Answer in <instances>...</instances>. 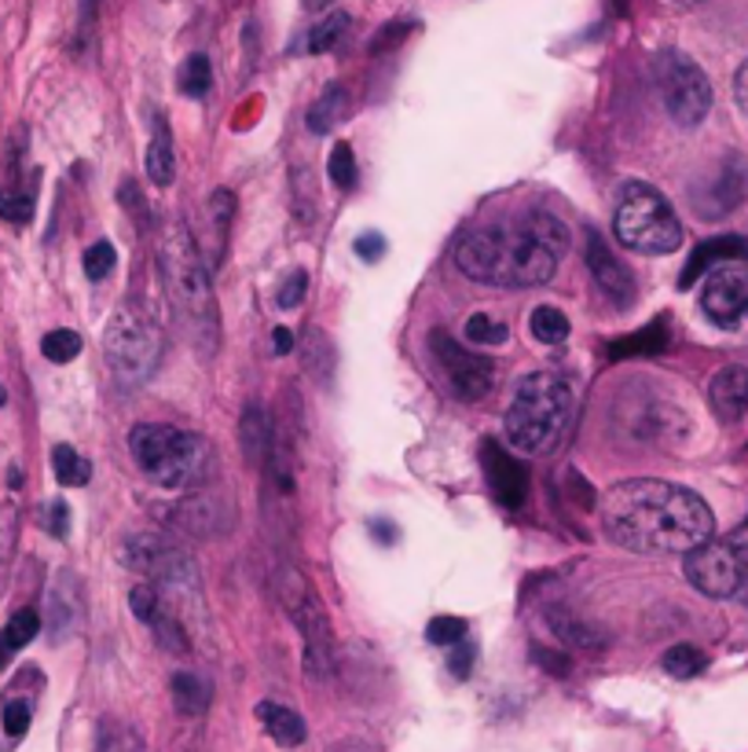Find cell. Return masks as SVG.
<instances>
[{
    "instance_id": "6da1fadb",
    "label": "cell",
    "mask_w": 748,
    "mask_h": 752,
    "mask_svg": "<svg viewBox=\"0 0 748 752\" xmlns=\"http://www.w3.org/2000/svg\"><path fill=\"white\" fill-rule=\"evenodd\" d=\"M606 536L635 555H690L712 540V507L698 493L657 477L620 482L602 496Z\"/></svg>"
},
{
    "instance_id": "7a4b0ae2",
    "label": "cell",
    "mask_w": 748,
    "mask_h": 752,
    "mask_svg": "<svg viewBox=\"0 0 748 752\" xmlns=\"http://www.w3.org/2000/svg\"><path fill=\"white\" fill-rule=\"evenodd\" d=\"M568 254V228L554 213L532 210L510 224L477 228L456 246L462 276L488 287H543Z\"/></svg>"
},
{
    "instance_id": "3957f363",
    "label": "cell",
    "mask_w": 748,
    "mask_h": 752,
    "mask_svg": "<svg viewBox=\"0 0 748 752\" xmlns=\"http://www.w3.org/2000/svg\"><path fill=\"white\" fill-rule=\"evenodd\" d=\"M158 261H162V279L165 294L173 301L176 323L187 334L195 352L214 357L220 346V316H217V298L214 284H209V268L203 254H198L192 232L173 221L158 235Z\"/></svg>"
},
{
    "instance_id": "277c9868",
    "label": "cell",
    "mask_w": 748,
    "mask_h": 752,
    "mask_svg": "<svg viewBox=\"0 0 748 752\" xmlns=\"http://www.w3.org/2000/svg\"><path fill=\"white\" fill-rule=\"evenodd\" d=\"M573 415V385L554 371H536L521 379L503 426H507L510 448H518L521 455H546L562 444Z\"/></svg>"
},
{
    "instance_id": "5b68a950",
    "label": "cell",
    "mask_w": 748,
    "mask_h": 752,
    "mask_svg": "<svg viewBox=\"0 0 748 752\" xmlns=\"http://www.w3.org/2000/svg\"><path fill=\"white\" fill-rule=\"evenodd\" d=\"M133 463L162 488H203L214 477V448L206 437L176 426L143 423L129 433Z\"/></svg>"
},
{
    "instance_id": "8992f818",
    "label": "cell",
    "mask_w": 748,
    "mask_h": 752,
    "mask_svg": "<svg viewBox=\"0 0 748 752\" xmlns=\"http://www.w3.org/2000/svg\"><path fill=\"white\" fill-rule=\"evenodd\" d=\"M613 235L620 246H628L631 254H676L682 246V224L671 203L657 187L631 181L620 187V203L613 213Z\"/></svg>"
},
{
    "instance_id": "52a82bcc",
    "label": "cell",
    "mask_w": 748,
    "mask_h": 752,
    "mask_svg": "<svg viewBox=\"0 0 748 752\" xmlns=\"http://www.w3.org/2000/svg\"><path fill=\"white\" fill-rule=\"evenodd\" d=\"M103 357L122 385H140L162 360V331L143 309L122 305L103 331Z\"/></svg>"
},
{
    "instance_id": "ba28073f",
    "label": "cell",
    "mask_w": 748,
    "mask_h": 752,
    "mask_svg": "<svg viewBox=\"0 0 748 752\" xmlns=\"http://www.w3.org/2000/svg\"><path fill=\"white\" fill-rule=\"evenodd\" d=\"M122 562L133 572L151 583L162 599H195L198 591V569L187 551H181L176 543H170L158 532H136L122 543Z\"/></svg>"
},
{
    "instance_id": "9c48e42d",
    "label": "cell",
    "mask_w": 748,
    "mask_h": 752,
    "mask_svg": "<svg viewBox=\"0 0 748 752\" xmlns=\"http://www.w3.org/2000/svg\"><path fill=\"white\" fill-rule=\"evenodd\" d=\"M279 599L287 605L294 628L301 632L304 639V672L309 679H331L334 672V632H331V621H326L320 599L312 594L309 580L301 577L298 569H283L279 572Z\"/></svg>"
},
{
    "instance_id": "30bf717a",
    "label": "cell",
    "mask_w": 748,
    "mask_h": 752,
    "mask_svg": "<svg viewBox=\"0 0 748 752\" xmlns=\"http://www.w3.org/2000/svg\"><path fill=\"white\" fill-rule=\"evenodd\" d=\"M657 85H660V100L668 118L682 125V129H693L709 118L712 111V81L709 74L682 51H664L657 62Z\"/></svg>"
},
{
    "instance_id": "8fae6325",
    "label": "cell",
    "mask_w": 748,
    "mask_h": 752,
    "mask_svg": "<svg viewBox=\"0 0 748 752\" xmlns=\"http://www.w3.org/2000/svg\"><path fill=\"white\" fill-rule=\"evenodd\" d=\"M687 580L709 599H737L745 588L748 572V543L745 540H709L698 551H690L687 562Z\"/></svg>"
},
{
    "instance_id": "7c38bea8",
    "label": "cell",
    "mask_w": 748,
    "mask_h": 752,
    "mask_svg": "<svg viewBox=\"0 0 748 752\" xmlns=\"http://www.w3.org/2000/svg\"><path fill=\"white\" fill-rule=\"evenodd\" d=\"M701 309L715 327H741L748 320V265L745 261H726L712 268L701 290Z\"/></svg>"
},
{
    "instance_id": "4fadbf2b",
    "label": "cell",
    "mask_w": 748,
    "mask_h": 752,
    "mask_svg": "<svg viewBox=\"0 0 748 752\" xmlns=\"http://www.w3.org/2000/svg\"><path fill=\"white\" fill-rule=\"evenodd\" d=\"M429 342H434V352H437V360H440V368H445L456 396H462V401H481V396L492 393L495 368H492L488 357L462 349L459 342L445 331H434V338Z\"/></svg>"
},
{
    "instance_id": "5bb4252c",
    "label": "cell",
    "mask_w": 748,
    "mask_h": 752,
    "mask_svg": "<svg viewBox=\"0 0 748 752\" xmlns=\"http://www.w3.org/2000/svg\"><path fill=\"white\" fill-rule=\"evenodd\" d=\"M129 610H133L136 621L147 624V628L158 635V643H162L165 650L187 653V632H184L181 617H176L173 605L165 602L151 583H136V588L129 591Z\"/></svg>"
},
{
    "instance_id": "9a60e30c",
    "label": "cell",
    "mask_w": 748,
    "mask_h": 752,
    "mask_svg": "<svg viewBox=\"0 0 748 752\" xmlns=\"http://www.w3.org/2000/svg\"><path fill=\"white\" fill-rule=\"evenodd\" d=\"M481 466H484V477H488L492 496L499 499L503 507H521L525 504V496H529V474H525L518 455H510L499 441H484L481 444Z\"/></svg>"
},
{
    "instance_id": "2e32d148",
    "label": "cell",
    "mask_w": 748,
    "mask_h": 752,
    "mask_svg": "<svg viewBox=\"0 0 748 752\" xmlns=\"http://www.w3.org/2000/svg\"><path fill=\"white\" fill-rule=\"evenodd\" d=\"M584 257H587V268H591L595 284L606 290V298L613 301L617 309H628L631 301H635V276L628 271L624 261H617L613 254H609V246L602 243V235L598 232H587Z\"/></svg>"
},
{
    "instance_id": "e0dca14e",
    "label": "cell",
    "mask_w": 748,
    "mask_h": 752,
    "mask_svg": "<svg viewBox=\"0 0 748 752\" xmlns=\"http://www.w3.org/2000/svg\"><path fill=\"white\" fill-rule=\"evenodd\" d=\"M709 404L723 423H741L748 415V368L726 363L723 371H715L709 385Z\"/></svg>"
},
{
    "instance_id": "ac0fdd59",
    "label": "cell",
    "mask_w": 748,
    "mask_h": 752,
    "mask_svg": "<svg viewBox=\"0 0 748 752\" xmlns=\"http://www.w3.org/2000/svg\"><path fill=\"white\" fill-rule=\"evenodd\" d=\"M726 261H748V239H741V235H720V239H709V243H701L690 254L687 268H682V276H679V284L682 287H693V279L709 276L712 268L726 265Z\"/></svg>"
},
{
    "instance_id": "d6986e66",
    "label": "cell",
    "mask_w": 748,
    "mask_h": 752,
    "mask_svg": "<svg viewBox=\"0 0 748 752\" xmlns=\"http://www.w3.org/2000/svg\"><path fill=\"white\" fill-rule=\"evenodd\" d=\"M745 192H748V165H745V159H737V154H734V159H726L723 170L715 173L712 192L704 198H698L693 206L704 213V210H709V203H715L709 217H723V213H730L737 203H741Z\"/></svg>"
},
{
    "instance_id": "ffe728a7",
    "label": "cell",
    "mask_w": 748,
    "mask_h": 752,
    "mask_svg": "<svg viewBox=\"0 0 748 752\" xmlns=\"http://www.w3.org/2000/svg\"><path fill=\"white\" fill-rule=\"evenodd\" d=\"M81 621V599H78V580L73 572H59L48 591V635L51 639H67Z\"/></svg>"
},
{
    "instance_id": "44dd1931",
    "label": "cell",
    "mask_w": 748,
    "mask_h": 752,
    "mask_svg": "<svg viewBox=\"0 0 748 752\" xmlns=\"http://www.w3.org/2000/svg\"><path fill=\"white\" fill-rule=\"evenodd\" d=\"M671 331H668V316H657L649 327H642L638 334H628V338H617L606 346L609 360H635V357H657V352L668 349Z\"/></svg>"
},
{
    "instance_id": "7402d4cb",
    "label": "cell",
    "mask_w": 748,
    "mask_h": 752,
    "mask_svg": "<svg viewBox=\"0 0 748 752\" xmlns=\"http://www.w3.org/2000/svg\"><path fill=\"white\" fill-rule=\"evenodd\" d=\"M546 624H551V632H554V639L557 643H565V646H573V650H602V646L609 643L602 628L591 621H584L579 613L573 610H551L546 613Z\"/></svg>"
},
{
    "instance_id": "603a6c76",
    "label": "cell",
    "mask_w": 748,
    "mask_h": 752,
    "mask_svg": "<svg viewBox=\"0 0 748 752\" xmlns=\"http://www.w3.org/2000/svg\"><path fill=\"white\" fill-rule=\"evenodd\" d=\"M257 719L261 727L268 730V738L276 741L283 749H298L304 738H309V730H304V719L294 713V708L279 705V702H261L257 705Z\"/></svg>"
},
{
    "instance_id": "cb8c5ba5",
    "label": "cell",
    "mask_w": 748,
    "mask_h": 752,
    "mask_svg": "<svg viewBox=\"0 0 748 752\" xmlns=\"http://www.w3.org/2000/svg\"><path fill=\"white\" fill-rule=\"evenodd\" d=\"M239 441H242V455H246L250 466H268V455H272V426H268V415L261 412V404H250L246 412H242Z\"/></svg>"
},
{
    "instance_id": "d4e9b609",
    "label": "cell",
    "mask_w": 748,
    "mask_h": 752,
    "mask_svg": "<svg viewBox=\"0 0 748 752\" xmlns=\"http://www.w3.org/2000/svg\"><path fill=\"white\" fill-rule=\"evenodd\" d=\"M147 176L158 187H170L176 176V159H173V136L165 118H154L151 143H147Z\"/></svg>"
},
{
    "instance_id": "484cf974",
    "label": "cell",
    "mask_w": 748,
    "mask_h": 752,
    "mask_svg": "<svg viewBox=\"0 0 748 752\" xmlns=\"http://www.w3.org/2000/svg\"><path fill=\"white\" fill-rule=\"evenodd\" d=\"M345 114H349V92H345V85H326L323 89V96L312 103V111H309V129L315 136H326L334 129L338 122H345Z\"/></svg>"
},
{
    "instance_id": "4316f807",
    "label": "cell",
    "mask_w": 748,
    "mask_h": 752,
    "mask_svg": "<svg viewBox=\"0 0 748 752\" xmlns=\"http://www.w3.org/2000/svg\"><path fill=\"white\" fill-rule=\"evenodd\" d=\"M41 632V613L37 610H19L12 613V621L4 624V632H0V668H4L12 657L37 639Z\"/></svg>"
},
{
    "instance_id": "83f0119b",
    "label": "cell",
    "mask_w": 748,
    "mask_h": 752,
    "mask_svg": "<svg viewBox=\"0 0 748 752\" xmlns=\"http://www.w3.org/2000/svg\"><path fill=\"white\" fill-rule=\"evenodd\" d=\"M170 694L181 716H203L209 705V683L198 672H176L170 679Z\"/></svg>"
},
{
    "instance_id": "f1b7e54d",
    "label": "cell",
    "mask_w": 748,
    "mask_h": 752,
    "mask_svg": "<svg viewBox=\"0 0 748 752\" xmlns=\"http://www.w3.org/2000/svg\"><path fill=\"white\" fill-rule=\"evenodd\" d=\"M176 521L187 529V532H195V536H209V532H217L220 525V514H217V504H214V496L203 493V496H187L181 507H176Z\"/></svg>"
},
{
    "instance_id": "f546056e",
    "label": "cell",
    "mask_w": 748,
    "mask_h": 752,
    "mask_svg": "<svg viewBox=\"0 0 748 752\" xmlns=\"http://www.w3.org/2000/svg\"><path fill=\"white\" fill-rule=\"evenodd\" d=\"M51 470H56L59 485H67V488L89 485V477H92L89 459H81L70 444H56V448H51Z\"/></svg>"
},
{
    "instance_id": "4dcf8cb0",
    "label": "cell",
    "mask_w": 748,
    "mask_h": 752,
    "mask_svg": "<svg viewBox=\"0 0 748 752\" xmlns=\"http://www.w3.org/2000/svg\"><path fill=\"white\" fill-rule=\"evenodd\" d=\"M345 30H349V12L323 15L320 23L309 30V51L312 56H326V51H334L338 48V41L345 37Z\"/></svg>"
},
{
    "instance_id": "1f68e13d",
    "label": "cell",
    "mask_w": 748,
    "mask_h": 752,
    "mask_svg": "<svg viewBox=\"0 0 748 752\" xmlns=\"http://www.w3.org/2000/svg\"><path fill=\"white\" fill-rule=\"evenodd\" d=\"M532 334L543 346H562L568 338V316L554 305H540L532 312Z\"/></svg>"
},
{
    "instance_id": "d6a6232c",
    "label": "cell",
    "mask_w": 748,
    "mask_h": 752,
    "mask_svg": "<svg viewBox=\"0 0 748 752\" xmlns=\"http://www.w3.org/2000/svg\"><path fill=\"white\" fill-rule=\"evenodd\" d=\"M181 92L184 96H206L209 85H214V67H209V56H203V51H195V56H187L184 59V67H181Z\"/></svg>"
},
{
    "instance_id": "836d02e7",
    "label": "cell",
    "mask_w": 748,
    "mask_h": 752,
    "mask_svg": "<svg viewBox=\"0 0 748 752\" xmlns=\"http://www.w3.org/2000/svg\"><path fill=\"white\" fill-rule=\"evenodd\" d=\"M664 672L668 675H676V679H693V675H701L704 672V664H709V657H704L698 646H690V643H679V646H671L668 653H664Z\"/></svg>"
},
{
    "instance_id": "e575fe53",
    "label": "cell",
    "mask_w": 748,
    "mask_h": 752,
    "mask_svg": "<svg viewBox=\"0 0 748 752\" xmlns=\"http://www.w3.org/2000/svg\"><path fill=\"white\" fill-rule=\"evenodd\" d=\"M507 334H510L507 323L488 316V312H477V316L467 320V342H470V346H484V349L503 346V342H507Z\"/></svg>"
},
{
    "instance_id": "d590c367",
    "label": "cell",
    "mask_w": 748,
    "mask_h": 752,
    "mask_svg": "<svg viewBox=\"0 0 748 752\" xmlns=\"http://www.w3.org/2000/svg\"><path fill=\"white\" fill-rule=\"evenodd\" d=\"M41 352H45V360H51V363H70V360H78V352H81V334H78V331H67V327L48 331L45 342H41Z\"/></svg>"
},
{
    "instance_id": "8d00e7d4",
    "label": "cell",
    "mask_w": 748,
    "mask_h": 752,
    "mask_svg": "<svg viewBox=\"0 0 748 752\" xmlns=\"http://www.w3.org/2000/svg\"><path fill=\"white\" fill-rule=\"evenodd\" d=\"M0 217L12 224H30L34 221V192H23V187L0 192Z\"/></svg>"
},
{
    "instance_id": "74e56055",
    "label": "cell",
    "mask_w": 748,
    "mask_h": 752,
    "mask_svg": "<svg viewBox=\"0 0 748 752\" xmlns=\"http://www.w3.org/2000/svg\"><path fill=\"white\" fill-rule=\"evenodd\" d=\"M326 173H331L334 187L353 192V187H356V154H353L349 143H334L331 162H326Z\"/></svg>"
},
{
    "instance_id": "f35d334b",
    "label": "cell",
    "mask_w": 748,
    "mask_h": 752,
    "mask_svg": "<svg viewBox=\"0 0 748 752\" xmlns=\"http://www.w3.org/2000/svg\"><path fill=\"white\" fill-rule=\"evenodd\" d=\"M30 719H34V705L26 697H8L4 708H0V724H4L8 738H23L30 730Z\"/></svg>"
},
{
    "instance_id": "ab89813d",
    "label": "cell",
    "mask_w": 748,
    "mask_h": 752,
    "mask_svg": "<svg viewBox=\"0 0 748 752\" xmlns=\"http://www.w3.org/2000/svg\"><path fill=\"white\" fill-rule=\"evenodd\" d=\"M426 639L434 646H459L467 639V621L451 617V613H440V617L426 624Z\"/></svg>"
},
{
    "instance_id": "60d3db41",
    "label": "cell",
    "mask_w": 748,
    "mask_h": 752,
    "mask_svg": "<svg viewBox=\"0 0 748 752\" xmlns=\"http://www.w3.org/2000/svg\"><path fill=\"white\" fill-rule=\"evenodd\" d=\"M294 217L301 224L315 221V184H309V170L294 173Z\"/></svg>"
},
{
    "instance_id": "b9f144b4",
    "label": "cell",
    "mask_w": 748,
    "mask_h": 752,
    "mask_svg": "<svg viewBox=\"0 0 748 752\" xmlns=\"http://www.w3.org/2000/svg\"><path fill=\"white\" fill-rule=\"evenodd\" d=\"M114 246L107 243V239H100V243H92L89 250H85V276L92 279V284H100V279H107L111 271H114Z\"/></svg>"
},
{
    "instance_id": "7bdbcfd3",
    "label": "cell",
    "mask_w": 748,
    "mask_h": 752,
    "mask_svg": "<svg viewBox=\"0 0 748 752\" xmlns=\"http://www.w3.org/2000/svg\"><path fill=\"white\" fill-rule=\"evenodd\" d=\"M231 213H235V195H231L228 187H217V192L209 195V228H214L217 239L228 235Z\"/></svg>"
},
{
    "instance_id": "ee69618b",
    "label": "cell",
    "mask_w": 748,
    "mask_h": 752,
    "mask_svg": "<svg viewBox=\"0 0 748 752\" xmlns=\"http://www.w3.org/2000/svg\"><path fill=\"white\" fill-rule=\"evenodd\" d=\"M304 290H309V276L298 268V271H290V279L287 284L279 287V309H298L301 301H304Z\"/></svg>"
},
{
    "instance_id": "f6af8a7d",
    "label": "cell",
    "mask_w": 748,
    "mask_h": 752,
    "mask_svg": "<svg viewBox=\"0 0 748 752\" xmlns=\"http://www.w3.org/2000/svg\"><path fill=\"white\" fill-rule=\"evenodd\" d=\"M45 529L56 540H62L70 532V507L62 504V499H51V504L45 507Z\"/></svg>"
},
{
    "instance_id": "bcb514c9",
    "label": "cell",
    "mask_w": 748,
    "mask_h": 752,
    "mask_svg": "<svg viewBox=\"0 0 748 752\" xmlns=\"http://www.w3.org/2000/svg\"><path fill=\"white\" fill-rule=\"evenodd\" d=\"M448 668H451V675H456V679H470V672H473V646L467 639H462L459 646H451Z\"/></svg>"
},
{
    "instance_id": "7dc6e473",
    "label": "cell",
    "mask_w": 748,
    "mask_h": 752,
    "mask_svg": "<svg viewBox=\"0 0 748 752\" xmlns=\"http://www.w3.org/2000/svg\"><path fill=\"white\" fill-rule=\"evenodd\" d=\"M532 657H536V664H540V668H546V672H551V675H568V668H573V661H568L565 653H557V650H546V646H536V650H532Z\"/></svg>"
},
{
    "instance_id": "c3c4849f",
    "label": "cell",
    "mask_w": 748,
    "mask_h": 752,
    "mask_svg": "<svg viewBox=\"0 0 748 752\" xmlns=\"http://www.w3.org/2000/svg\"><path fill=\"white\" fill-rule=\"evenodd\" d=\"M356 254H360L364 261H375V257H382L385 254V239L378 235V232H367L356 239Z\"/></svg>"
},
{
    "instance_id": "681fc988",
    "label": "cell",
    "mask_w": 748,
    "mask_h": 752,
    "mask_svg": "<svg viewBox=\"0 0 748 752\" xmlns=\"http://www.w3.org/2000/svg\"><path fill=\"white\" fill-rule=\"evenodd\" d=\"M734 100H737V107L748 114V59L737 67V74H734Z\"/></svg>"
},
{
    "instance_id": "f907efd6",
    "label": "cell",
    "mask_w": 748,
    "mask_h": 752,
    "mask_svg": "<svg viewBox=\"0 0 748 752\" xmlns=\"http://www.w3.org/2000/svg\"><path fill=\"white\" fill-rule=\"evenodd\" d=\"M122 198H125V210H129V213H136V210H140V217L147 221V210H143V195H136V184H133V181H125V184H122Z\"/></svg>"
},
{
    "instance_id": "816d5d0a",
    "label": "cell",
    "mask_w": 748,
    "mask_h": 752,
    "mask_svg": "<svg viewBox=\"0 0 748 752\" xmlns=\"http://www.w3.org/2000/svg\"><path fill=\"white\" fill-rule=\"evenodd\" d=\"M272 342H276V352L279 357H287V352L294 349V334L287 327H276V334H272Z\"/></svg>"
},
{
    "instance_id": "f5cc1de1",
    "label": "cell",
    "mask_w": 748,
    "mask_h": 752,
    "mask_svg": "<svg viewBox=\"0 0 748 752\" xmlns=\"http://www.w3.org/2000/svg\"><path fill=\"white\" fill-rule=\"evenodd\" d=\"M375 532H378V540H382V543H393V540H396V529H393V521H378V525H375Z\"/></svg>"
},
{
    "instance_id": "db71d44e",
    "label": "cell",
    "mask_w": 748,
    "mask_h": 752,
    "mask_svg": "<svg viewBox=\"0 0 748 752\" xmlns=\"http://www.w3.org/2000/svg\"><path fill=\"white\" fill-rule=\"evenodd\" d=\"M100 0H81V19H85V26L92 23V15H96Z\"/></svg>"
},
{
    "instance_id": "11a10c76",
    "label": "cell",
    "mask_w": 748,
    "mask_h": 752,
    "mask_svg": "<svg viewBox=\"0 0 748 752\" xmlns=\"http://www.w3.org/2000/svg\"><path fill=\"white\" fill-rule=\"evenodd\" d=\"M737 599H745V602H748V572H745V588H741V594H737Z\"/></svg>"
},
{
    "instance_id": "9f6ffc18",
    "label": "cell",
    "mask_w": 748,
    "mask_h": 752,
    "mask_svg": "<svg viewBox=\"0 0 748 752\" xmlns=\"http://www.w3.org/2000/svg\"><path fill=\"white\" fill-rule=\"evenodd\" d=\"M8 404V393H4V385H0V407H4Z\"/></svg>"
},
{
    "instance_id": "6f0895ef",
    "label": "cell",
    "mask_w": 748,
    "mask_h": 752,
    "mask_svg": "<svg viewBox=\"0 0 748 752\" xmlns=\"http://www.w3.org/2000/svg\"><path fill=\"white\" fill-rule=\"evenodd\" d=\"M679 4H701V0H679Z\"/></svg>"
}]
</instances>
